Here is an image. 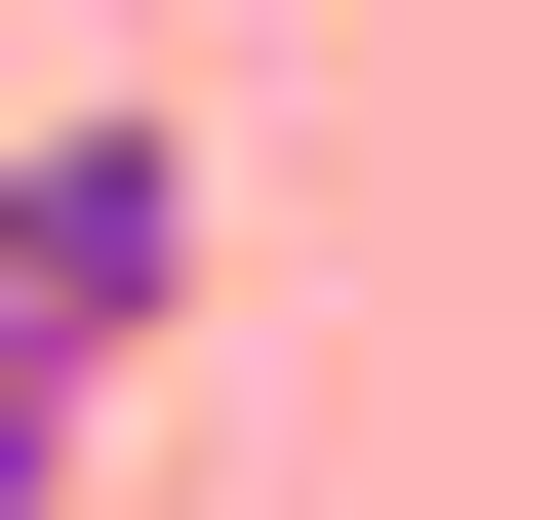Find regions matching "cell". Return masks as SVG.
<instances>
[{
	"mask_svg": "<svg viewBox=\"0 0 560 520\" xmlns=\"http://www.w3.org/2000/svg\"><path fill=\"white\" fill-rule=\"evenodd\" d=\"M161 321H200V161H161V120H0V401L120 440Z\"/></svg>",
	"mask_w": 560,
	"mask_h": 520,
	"instance_id": "1",
	"label": "cell"
}]
</instances>
